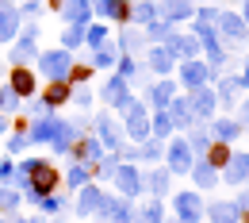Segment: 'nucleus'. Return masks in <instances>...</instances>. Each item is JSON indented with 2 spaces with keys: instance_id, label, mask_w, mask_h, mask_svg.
Instances as JSON below:
<instances>
[{
  "instance_id": "39448f33",
  "label": "nucleus",
  "mask_w": 249,
  "mask_h": 223,
  "mask_svg": "<svg viewBox=\"0 0 249 223\" xmlns=\"http://www.w3.org/2000/svg\"><path fill=\"white\" fill-rule=\"evenodd\" d=\"M211 216H215V223H234V208L230 204H218V208H211Z\"/></svg>"
},
{
  "instance_id": "7ed1b4c3",
  "label": "nucleus",
  "mask_w": 249,
  "mask_h": 223,
  "mask_svg": "<svg viewBox=\"0 0 249 223\" xmlns=\"http://www.w3.org/2000/svg\"><path fill=\"white\" fill-rule=\"evenodd\" d=\"M12 89H16V93H35V77L27 69H16V73H12Z\"/></svg>"
},
{
  "instance_id": "1a4fd4ad",
  "label": "nucleus",
  "mask_w": 249,
  "mask_h": 223,
  "mask_svg": "<svg viewBox=\"0 0 249 223\" xmlns=\"http://www.w3.org/2000/svg\"><path fill=\"white\" fill-rule=\"evenodd\" d=\"M96 204H100V196H96V192H85V200H81V212L89 216V212H92Z\"/></svg>"
},
{
  "instance_id": "9d476101",
  "label": "nucleus",
  "mask_w": 249,
  "mask_h": 223,
  "mask_svg": "<svg viewBox=\"0 0 249 223\" xmlns=\"http://www.w3.org/2000/svg\"><path fill=\"white\" fill-rule=\"evenodd\" d=\"M226 158H230V150H226V146H215V150H211V162H215V165H222Z\"/></svg>"
},
{
  "instance_id": "0eeeda50",
  "label": "nucleus",
  "mask_w": 249,
  "mask_h": 223,
  "mask_svg": "<svg viewBox=\"0 0 249 223\" xmlns=\"http://www.w3.org/2000/svg\"><path fill=\"white\" fill-rule=\"evenodd\" d=\"M119 185H123V192H134V189H138V181H134V173H130V169H119Z\"/></svg>"
},
{
  "instance_id": "f8f14e48",
  "label": "nucleus",
  "mask_w": 249,
  "mask_h": 223,
  "mask_svg": "<svg viewBox=\"0 0 249 223\" xmlns=\"http://www.w3.org/2000/svg\"><path fill=\"white\" fill-rule=\"evenodd\" d=\"M138 223H157V208H150V212H142V220Z\"/></svg>"
},
{
  "instance_id": "f03ea898",
  "label": "nucleus",
  "mask_w": 249,
  "mask_h": 223,
  "mask_svg": "<svg viewBox=\"0 0 249 223\" xmlns=\"http://www.w3.org/2000/svg\"><path fill=\"white\" fill-rule=\"evenodd\" d=\"M177 212H180L184 223H192L196 216H199V200H196V196H180V200H177Z\"/></svg>"
},
{
  "instance_id": "20e7f679",
  "label": "nucleus",
  "mask_w": 249,
  "mask_h": 223,
  "mask_svg": "<svg viewBox=\"0 0 249 223\" xmlns=\"http://www.w3.org/2000/svg\"><path fill=\"white\" fill-rule=\"evenodd\" d=\"M65 62H69L65 54H50V58H46V73H54V77H62V73H65Z\"/></svg>"
},
{
  "instance_id": "6e6552de",
  "label": "nucleus",
  "mask_w": 249,
  "mask_h": 223,
  "mask_svg": "<svg viewBox=\"0 0 249 223\" xmlns=\"http://www.w3.org/2000/svg\"><path fill=\"white\" fill-rule=\"evenodd\" d=\"M12 27H16V16L12 12H0V35H12Z\"/></svg>"
},
{
  "instance_id": "f257e3e1",
  "label": "nucleus",
  "mask_w": 249,
  "mask_h": 223,
  "mask_svg": "<svg viewBox=\"0 0 249 223\" xmlns=\"http://www.w3.org/2000/svg\"><path fill=\"white\" fill-rule=\"evenodd\" d=\"M31 181H35V189H38V192H50L54 185H58V173H54L50 165L35 162V165H31Z\"/></svg>"
},
{
  "instance_id": "423d86ee",
  "label": "nucleus",
  "mask_w": 249,
  "mask_h": 223,
  "mask_svg": "<svg viewBox=\"0 0 249 223\" xmlns=\"http://www.w3.org/2000/svg\"><path fill=\"white\" fill-rule=\"evenodd\" d=\"M65 96H69V89H65V85H58V81H54V85H50V93H46V100H50V104H62Z\"/></svg>"
},
{
  "instance_id": "9b49d317",
  "label": "nucleus",
  "mask_w": 249,
  "mask_h": 223,
  "mask_svg": "<svg viewBox=\"0 0 249 223\" xmlns=\"http://www.w3.org/2000/svg\"><path fill=\"white\" fill-rule=\"evenodd\" d=\"M173 165H180V169L188 165V158H184V146H173Z\"/></svg>"
}]
</instances>
